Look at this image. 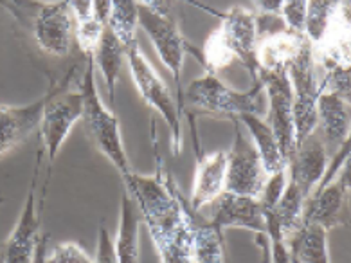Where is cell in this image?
Listing matches in <instances>:
<instances>
[{
  "mask_svg": "<svg viewBox=\"0 0 351 263\" xmlns=\"http://www.w3.org/2000/svg\"><path fill=\"white\" fill-rule=\"evenodd\" d=\"M350 67H333L328 69L324 78L321 80V91L332 92L337 96L350 101Z\"/></svg>",
  "mask_w": 351,
  "mask_h": 263,
  "instance_id": "cell-28",
  "label": "cell"
},
{
  "mask_svg": "<svg viewBox=\"0 0 351 263\" xmlns=\"http://www.w3.org/2000/svg\"><path fill=\"white\" fill-rule=\"evenodd\" d=\"M189 222H191V263H227L223 231L209 218L193 211L188 202Z\"/></svg>",
  "mask_w": 351,
  "mask_h": 263,
  "instance_id": "cell-21",
  "label": "cell"
},
{
  "mask_svg": "<svg viewBox=\"0 0 351 263\" xmlns=\"http://www.w3.org/2000/svg\"><path fill=\"white\" fill-rule=\"evenodd\" d=\"M256 51H258L256 13L243 5H234L220 14V25L207 36L200 51L188 45V53L197 56L198 62L202 63L209 74H217L232 62H240L249 71L252 83L260 80Z\"/></svg>",
  "mask_w": 351,
  "mask_h": 263,
  "instance_id": "cell-2",
  "label": "cell"
},
{
  "mask_svg": "<svg viewBox=\"0 0 351 263\" xmlns=\"http://www.w3.org/2000/svg\"><path fill=\"white\" fill-rule=\"evenodd\" d=\"M306 42L304 34L292 33L285 29L281 33L267 34L258 38V67L260 72L287 71L293 58L298 56L301 47Z\"/></svg>",
  "mask_w": 351,
  "mask_h": 263,
  "instance_id": "cell-20",
  "label": "cell"
},
{
  "mask_svg": "<svg viewBox=\"0 0 351 263\" xmlns=\"http://www.w3.org/2000/svg\"><path fill=\"white\" fill-rule=\"evenodd\" d=\"M0 204H2V196H0Z\"/></svg>",
  "mask_w": 351,
  "mask_h": 263,
  "instance_id": "cell-35",
  "label": "cell"
},
{
  "mask_svg": "<svg viewBox=\"0 0 351 263\" xmlns=\"http://www.w3.org/2000/svg\"><path fill=\"white\" fill-rule=\"evenodd\" d=\"M76 67L67 72V76L62 80V87L58 92L47 101V105L42 114L40 121V141L47 153L49 161V175L53 168L54 159L58 155L62 144L67 141L71 128L82 119L83 112V96L82 91H69V82L73 80Z\"/></svg>",
  "mask_w": 351,
  "mask_h": 263,
  "instance_id": "cell-8",
  "label": "cell"
},
{
  "mask_svg": "<svg viewBox=\"0 0 351 263\" xmlns=\"http://www.w3.org/2000/svg\"><path fill=\"white\" fill-rule=\"evenodd\" d=\"M125 54L128 58V65H130L132 80H134L141 98L162 115V119L166 121V125L171 132V152H173V155H180L184 148L182 121H180V114H178L177 103L173 101L171 92L168 91V87L164 85L155 69L152 67L148 58L143 54L139 42L128 45L125 49Z\"/></svg>",
  "mask_w": 351,
  "mask_h": 263,
  "instance_id": "cell-7",
  "label": "cell"
},
{
  "mask_svg": "<svg viewBox=\"0 0 351 263\" xmlns=\"http://www.w3.org/2000/svg\"><path fill=\"white\" fill-rule=\"evenodd\" d=\"M121 179L125 192L130 193L139 207L160 263H191L193 231L188 201L168 170H164L159 155L155 175L132 172Z\"/></svg>",
  "mask_w": 351,
  "mask_h": 263,
  "instance_id": "cell-1",
  "label": "cell"
},
{
  "mask_svg": "<svg viewBox=\"0 0 351 263\" xmlns=\"http://www.w3.org/2000/svg\"><path fill=\"white\" fill-rule=\"evenodd\" d=\"M330 164V152L319 137L317 130L298 144L287 164V179L298 187L308 201L313 190L322 181Z\"/></svg>",
  "mask_w": 351,
  "mask_h": 263,
  "instance_id": "cell-15",
  "label": "cell"
},
{
  "mask_svg": "<svg viewBox=\"0 0 351 263\" xmlns=\"http://www.w3.org/2000/svg\"><path fill=\"white\" fill-rule=\"evenodd\" d=\"M125 56V47L121 45L119 40L116 38V34L112 33L108 25H106L105 31H103L101 42L97 45L96 53H94V63H96L99 72H101L103 80H105L110 105L116 103V87Z\"/></svg>",
  "mask_w": 351,
  "mask_h": 263,
  "instance_id": "cell-24",
  "label": "cell"
},
{
  "mask_svg": "<svg viewBox=\"0 0 351 263\" xmlns=\"http://www.w3.org/2000/svg\"><path fill=\"white\" fill-rule=\"evenodd\" d=\"M42 155H44V146H40L38 155H36V164H34L33 179H31L29 192L25 198L24 209L19 216V224L11 235L8 236L4 244L0 245L4 263H34L36 249L40 242V220L38 211H36V184L40 177V166H42Z\"/></svg>",
  "mask_w": 351,
  "mask_h": 263,
  "instance_id": "cell-13",
  "label": "cell"
},
{
  "mask_svg": "<svg viewBox=\"0 0 351 263\" xmlns=\"http://www.w3.org/2000/svg\"><path fill=\"white\" fill-rule=\"evenodd\" d=\"M350 204V163L344 164L337 177L326 184H319L308 196L303 207V225H319L322 229H333L348 224Z\"/></svg>",
  "mask_w": 351,
  "mask_h": 263,
  "instance_id": "cell-11",
  "label": "cell"
},
{
  "mask_svg": "<svg viewBox=\"0 0 351 263\" xmlns=\"http://www.w3.org/2000/svg\"><path fill=\"white\" fill-rule=\"evenodd\" d=\"M137 13H139V27L148 34L155 51L162 60L164 67L173 76L175 89H177L175 103L178 114H184L186 106H184L182 67L189 42L180 33L177 20L171 14L169 2H137Z\"/></svg>",
  "mask_w": 351,
  "mask_h": 263,
  "instance_id": "cell-5",
  "label": "cell"
},
{
  "mask_svg": "<svg viewBox=\"0 0 351 263\" xmlns=\"http://www.w3.org/2000/svg\"><path fill=\"white\" fill-rule=\"evenodd\" d=\"M44 263H94V260L76 242H62L45 254Z\"/></svg>",
  "mask_w": 351,
  "mask_h": 263,
  "instance_id": "cell-27",
  "label": "cell"
},
{
  "mask_svg": "<svg viewBox=\"0 0 351 263\" xmlns=\"http://www.w3.org/2000/svg\"><path fill=\"white\" fill-rule=\"evenodd\" d=\"M339 2L330 0H312L306 2V22H304V36L310 45H317L324 33L332 24L333 14L337 11Z\"/></svg>",
  "mask_w": 351,
  "mask_h": 263,
  "instance_id": "cell-26",
  "label": "cell"
},
{
  "mask_svg": "<svg viewBox=\"0 0 351 263\" xmlns=\"http://www.w3.org/2000/svg\"><path fill=\"white\" fill-rule=\"evenodd\" d=\"M141 213L135 201L128 192H123L121 198V218L117 240L114 242L119 263H141L139 251V225Z\"/></svg>",
  "mask_w": 351,
  "mask_h": 263,
  "instance_id": "cell-23",
  "label": "cell"
},
{
  "mask_svg": "<svg viewBox=\"0 0 351 263\" xmlns=\"http://www.w3.org/2000/svg\"><path fill=\"white\" fill-rule=\"evenodd\" d=\"M197 111L198 114L217 115L232 119L241 114L267 115V98L261 82L252 83V89L245 92L229 89L217 74L206 72L189 83L184 91V106Z\"/></svg>",
  "mask_w": 351,
  "mask_h": 263,
  "instance_id": "cell-4",
  "label": "cell"
},
{
  "mask_svg": "<svg viewBox=\"0 0 351 263\" xmlns=\"http://www.w3.org/2000/svg\"><path fill=\"white\" fill-rule=\"evenodd\" d=\"M74 16V40L85 56H94L108 25L112 0H74L69 2Z\"/></svg>",
  "mask_w": 351,
  "mask_h": 263,
  "instance_id": "cell-18",
  "label": "cell"
},
{
  "mask_svg": "<svg viewBox=\"0 0 351 263\" xmlns=\"http://www.w3.org/2000/svg\"><path fill=\"white\" fill-rule=\"evenodd\" d=\"M236 119L249 130V137L252 139V143L258 150L267 177L278 172H285L289 161L285 157V153L281 152L278 139H276L269 123L265 121V117H260L256 114H241Z\"/></svg>",
  "mask_w": 351,
  "mask_h": 263,
  "instance_id": "cell-22",
  "label": "cell"
},
{
  "mask_svg": "<svg viewBox=\"0 0 351 263\" xmlns=\"http://www.w3.org/2000/svg\"><path fill=\"white\" fill-rule=\"evenodd\" d=\"M137 27H139L137 2H134V0H112L108 29L116 34V38L125 49L137 42Z\"/></svg>",
  "mask_w": 351,
  "mask_h": 263,
  "instance_id": "cell-25",
  "label": "cell"
},
{
  "mask_svg": "<svg viewBox=\"0 0 351 263\" xmlns=\"http://www.w3.org/2000/svg\"><path fill=\"white\" fill-rule=\"evenodd\" d=\"M47 242H49V235H42L40 236L38 242V249H36V256H34V263H44L45 262V254H47Z\"/></svg>",
  "mask_w": 351,
  "mask_h": 263,
  "instance_id": "cell-34",
  "label": "cell"
},
{
  "mask_svg": "<svg viewBox=\"0 0 351 263\" xmlns=\"http://www.w3.org/2000/svg\"><path fill=\"white\" fill-rule=\"evenodd\" d=\"M97 233H99V238H97V254L94 263H119L116 247H114V240H112L108 229L101 224Z\"/></svg>",
  "mask_w": 351,
  "mask_h": 263,
  "instance_id": "cell-31",
  "label": "cell"
},
{
  "mask_svg": "<svg viewBox=\"0 0 351 263\" xmlns=\"http://www.w3.org/2000/svg\"><path fill=\"white\" fill-rule=\"evenodd\" d=\"M227 152L217 150L213 153H197V170L193 177L189 206L193 211H200L209 206L226 192Z\"/></svg>",
  "mask_w": 351,
  "mask_h": 263,
  "instance_id": "cell-17",
  "label": "cell"
},
{
  "mask_svg": "<svg viewBox=\"0 0 351 263\" xmlns=\"http://www.w3.org/2000/svg\"><path fill=\"white\" fill-rule=\"evenodd\" d=\"M231 121L234 125V143L227 152L226 192L258 198L267 181V173L252 139L243 134L240 121L236 117Z\"/></svg>",
  "mask_w": 351,
  "mask_h": 263,
  "instance_id": "cell-9",
  "label": "cell"
},
{
  "mask_svg": "<svg viewBox=\"0 0 351 263\" xmlns=\"http://www.w3.org/2000/svg\"><path fill=\"white\" fill-rule=\"evenodd\" d=\"M281 19L289 31L298 34H304V22H306V2L304 0H290L283 2Z\"/></svg>",
  "mask_w": 351,
  "mask_h": 263,
  "instance_id": "cell-30",
  "label": "cell"
},
{
  "mask_svg": "<svg viewBox=\"0 0 351 263\" xmlns=\"http://www.w3.org/2000/svg\"><path fill=\"white\" fill-rule=\"evenodd\" d=\"M256 13H267V14H281V8L283 2L281 0H261V2H254Z\"/></svg>",
  "mask_w": 351,
  "mask_h": 263,
  "instance_id": "cell-33",
  "label": "cell"
},
{
  "mask_svg": "<svg viewBox=\"0 0 351 263\" xmlns=\"http://www.w3.org/2000/svg\"><path fill=\"white\" fill-rule=\"evenodd\" d=\"M287 74L292 87L293 130H295V146H298L317 130V100L321 96L317 62L308 40L289 65Z\"/></svg>",
  "mask_w": 351,
  "mask_h": 263,
  "instance_id": "cell-6",
  "label": "cell"
},
{
  "mask_svg": "<svg viewBox=\"0 0 351 263\" xmlns=\"http://www.w3.org/2000/svg\"><path fill=\"white\" fill-rule=\"evenodd\" d=\"M293 263H295V262H293Z\"/></svg>",
  "mask_w": 351,
  "mask_h": 263,
  "instance_id": "cell-36",
  "label": "cell"
},
{
  "mask_svg": "<svg viewBox=\"0 0 351 263\" xmlns=\"http://www.w3.org/2000/svg\"><path fill=\"white\" fill-rule=\"evenodd\" d=\"M317 128L324 146L339 150L350 141V101L344 98L321 91L317 100Z\"/></svg>",
  "mask_w": 351,
  "mask_h": 263,
  "instance_id": "cell-19",
  "label": "cell"
},
{
  "mask_svg": "<svg viewBox=\"0 0 351 263\" xmlns=\"http://www.w3.org/2000/svg\"><path fill=\"white\" fill-rule=\"evenodd\" d=\"M287 181H289V179H287V170L267 177V181H265L263 184V190H261L260 196H258L263 211L272 209V207L278 204V201L281 198V195H283L285 187H287Z\"/></svg>",
  "mask_w": 351,
  "mask_h": 263,
  "instance_id": "cell-29",
  "label": "cell"
},
{
  "mask_svg": "<svg viewBox=\"0 0 351 263\" xmlns=\"http://www.w3.org/2000/svg\"><path fill=\"white\" fill-rule=\"evenodd\" d=\"M62 82L53 83L44 96L31 105H0V157H4L5 153L25 143L34 130L40 128L45 105L58 92Z\"/></svg>",
  "mask_w": 351,
  "mask_h": 263,
  "instance_id": "cell-14",
  "label": "cell"
},
{
  "mask_svg": "<svg viewBox=\"0 0 351 263\" xmlns=\"http://www.w3.org/2000/svg\"><path fill=\"white\" fill-rule=\"evenodd\" d=\"M260 82L263 85L267 98V115L281 152L289 161L295 150V130H293V108H292V87L287 71L260 72Z\"/></svg>",
  "mask_w": 351,
  "mask_h": 263,
  "instance_id": "cell-10",
  "label": "cell"
},
{
  "mask_svg": "<svg viewBox=\"0 0 351 263\" xmlns=\"http://www.w3.org/2000/svg\"><path fill=\"white\" fill-rule=\"evenodd\" d=\"M85 62H87V67L83 72V83L82 89H80L83 96V125H85L87 135L90 137L92 143L96 144V148L117 168L121 177H126L134 170H132L130 159L125 152L119 119L97 94L94 56H85Z\"/></svg>",
  "mask_w": 351,
  "mask_h": 263,
  "instance_id": "cell-3",
  "label": "cell"
},
{
  "mask_svg": "<svg viewBox=\"0 0 351 263\" xmlns=\"http://www.w3.org/2000/svg\"><path fill=\"white\" fill-rule=\"evenodd\" d=\"M270 254H272V263H293L290 251L283 240H270Z\"/></svg>",
  "mask_w": 351,
  "mask_h": 263,
  "instance_id": "cell-32",
  "label": "cell"
},
{
  "mask_svg": "<svg viewBox=\"0 0 351 263\" xmlns=\"http://www.w3.org/2000/svg\"><path fill=\"white\" fill-rule=\"evenodd\" d=\"M211 206L213 213L209 220L221 231L229 227H240V229L252 231L256 235H267L265 213L260 198L223 192Z\"/></svg>",
  "mask_w": 351,
  "mask_h": 263,
  "instance_id": "cell-16",
  "label": "cell"
},
{
  "mask_svg": "<svg viewBox=\"0 0 351 263\" xmlns=\"http://www.w3.org/2000/svg\"><path fill=\"white\" fill-rule=\"evenodd\" d=\"M33 36L40 51L49 56L65 58L74 43V16L69 2L36 4Z\"/></svg>",
  "mask_w": 351,
  "mask_h": 263,
  "instance_id": "cell-12",
  "label": "cell"
}]
</instances>
